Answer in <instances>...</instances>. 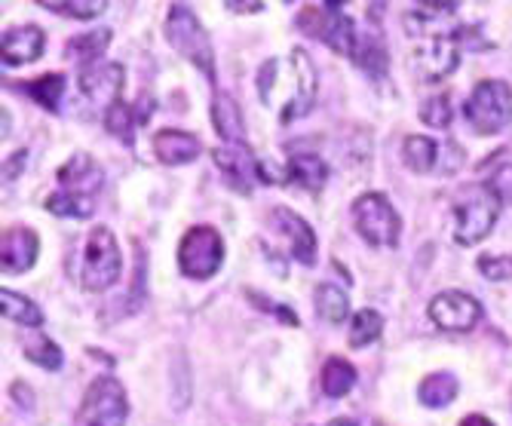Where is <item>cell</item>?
<instances>
[{"instance_id": "6da1fadb", "label": "cell", "mask_w": 512, "mask_h": 426, "mask_svg": "<svg viewBox=\"0 0 512 426\" xmlns=\"http://www.w3.org/2000/svg\"><path fill=\"white\" fill-rule=\"evenodd\" d=\"M258 96L276 111L283 123L304 117L316 99V68L304 50H292L283 59H270L258 71Z\"/></svg>"}, {"instance_id": "7a4b0ae2", "label": "cell", "mask_w": 512, "mask_h": 426, "mask_svg": "<svg viewBox=\"0 0 512 426\" xmlns=\"http://www.w3.org/2000/svg\"><path fill=\"white\" fill-rule=\"evenodd\" d=\"M500 200L488 184L463 187L454 203V243L457 246H476L491 233L500 215Z\"/></svg>"}, {"instance_id": "3957f363", "label": "cell", "mask_w": 512, "mask_h": 426, "mask_svg": "<svg viewBox=\"0 0 512 426\" xmlns=\"http://www.w3.org/2000/svg\"><path fill=\"white\" fill-rule=\"evenodd\" d=\"M166 40L172 50L184 56L191 65H197L209 80H215V53L212 40L203 28V22L188 10V7H172L166 16Z\"/></svg>"}, {"instance_id": "277c9868", "label": "cell", "mask_w": 512, "mask_h": 426, "mask_svg": "<svg viewBox=\"0 0 512 426\" xmlns=\"http://www.w3.org/2000/svg\"><path fill=\"white\" fill-rule=\"evenodd\" d=\"M126 420H129V399L123 384L111 374L96 377L77 408L74 426H126Z\"/></svg>"}, {"instance_id": "5b68a950", "label": "cell", "mask_w": 512, "mask_h": 426, "mask_svg": "<svg viewBox=\"0 0 512 426\" xmlns=\"http://www.w3.org/2000/svg\"><path fill=\"white\" fill-rule=\"evenodd\" d=\"M120 246L108 227H92L83 246V267H80V282L86 292H105L120 279Z\"/></svg>"}, {"instance_id": "8992f818", "label": "cell", "mask_w": 512, "mask_h": 426, "mask_svg": "<svg viewBox=\"0 0 512 426\" xmlns=\"http://www.w3.org/2000/svg\"><path fill=\"white\" fill-rule=\"evenodd\" d=\"M467 120L479 135H497L512 123V86L503 80H482L467 99Z\"/></svg>"}, {"instance_id": "52a82bcc", "label": "cell", "mask_w": 512, "mask_h": 426, "mask_svg": "<svg viewBox=\"0 0 512 426\" xmlns=\"http://www.w3.org/2000/svg\"><path fill=\"white\" fill-rule=\"evenodd\" d=\"M353 221L359 236L368 246H396L399 233H402V221L399 212L393 209V203L384 194H362L353 203Z\"/></svg>"}, {"instance_id": "ba28073f", "label": "cell", "mask_w": 512, "mask_h": 426, "mask_svg": "<svg viewBox=\"0 0 512 426\" xmlns=\"http://www.w3.org/2000/svg\"><path fill=\"white\" fill-rule=\"evenodd\" d=\"M224 264V240L215 227L197 224L184 233L178 246V267L188 279H209Z\"/></svg>"}, {"instance_id": "9c48e42d", "label": "cell", "mask_w": 512, "mask_h": 426, "mask_svg": "<svg viewBox=\"0 0 512 426\" xmlns=\"http://www.w3.org/2000/svg\"><path fill=\"white\" fill-rule=\"evenodd\" d=\"M298 28L316 40H322L329 50H335L338 56H356V46H359V31L356 22L329 10V13H319V10H304L298 16Z\"/></svg>"}, {"instance_id": "30bf717a", "label": "cell", "mask_w": 512, "mask_h": 426, "mask_svg": "<svg viewBox=\"0 0 512 426\" xmlns=\"http://www.w3.org/2000/svg\"><path fill=\"white\" fill-rule=\"evenodd\" d=\"M212 160L215 166L224 172L227 184L234 187L240 194H249L258 181H264V172H261V163L258 157L249 151V145H224V148H215L212 151Z\"/></svg>"}, {"instance_id": "8fae6325", "label": "cell", "mask_w": 512, "mask_h": 426, "mask_svg": "<svg viewBox=\"0 0 512 426\" xmlns=\"http://www.w3.org/2000/svg\"><path fill=\"white\" fill-rule=\"evenodd\" d=\"M430 319L445 331H470L482 319V304L467 292H442L430 301Z\"/></svg>"}, {"instance_id": "7c38bea8", "label": "cell", "mask_w": 512, "mask_h": 426, "mask_svg": "<svg viewBox=\"0 0 512 426\" xmlns=\"http://www.w3.org/2000/svg\"><path fill=\"white\" fill-rule=\"evenodd\" d=\"M270 224H273L276 233L286 236L289 252H292L295 261H301L307 267L316 264V233L298 212H292L286 206H276V209H270Z\"/></svg>"}, {"instance_id": "4fadbf2b", "label": "cell", "mask_w": 512, "mask_h": 426, "mask_svg": "<svg viewBox=\"0 0 512 426\" xmlns=\"http://www.w3.org/2000/svg\"><path fill=\"white\" fill-rule=\"evenodd\" d=\"M123 65H108V62H96V65H86L80 74V92L99 108H111L114 102H120V92H123Z\"/></svg>"}, {"instance_id": "5bb4252c", "label": "cell", "mask_w": 512, "mask_h": 426, "mask_svg": "<svg viewBox=\"0 0 512 426\" xmlns=\"http://www.w3.org/2000/svg\"><path fill=\"white\" fill-rule=\"evenodd\" d=\"M457 62H460L457 43L451 37H442V34L430 37L427 43H421L414 50V68H417V74H421V80H427V83H439L448 74H454Z\"/></svg>"}, {"instance_id": "9a60e30c", "label": "cell", "mask_w": 512, "mask_h": 426, "mask_svg": "<svg viewBox=\"0 0 512 426\" xmlns=\"http://www.w3.org/2000/svg\"><path fill=\"white\" fill-rule=\"evenodd\" d=\"M59 184L65 194H77V197H96L99 187L105 184V169L92 160L89 154H74L62 169H59Z\"/></svg>"}, {"instance_id": "2e32d148", "label": "cell", "mask_w": 512, "mask_h": 426, "mask_svg": "<svg viewBox=\"0 0 512 426\" xmlns=\"http://www.w3.org/2000/svg\"><path fill=\"white\" fill-rule=\"evenodd\" d=\"M40 252V240L37 233L28 227H7L4 230V246H0V264H4V273H25L34 267Z\"/></svg>"}, {"instance_id": "e0dca14e", "label": "cell", "mask_w": 512, "mask_h": 426, "mask_svg": "<svg viewBox=\"0 0 512 426\" xmlns=\"http://www.w3.org/2000/svg\"><path fill=\"white\" fill-rule=\"evenodd\" d=\"M43 46H46V34L37 25H16L4 31V65L7 68L31 65L43 56Z\"/></svg>"}, {"instance_id": "ac0fdd59", "label": "cell", "mask_w": 512, "mask_h": 426, "mask_svg": "<svg viewBox=\"0 0 512 426\" xmlns=\"http://www.w3.org/2000/svg\"><path fill=\"white\" fill-rule=\"evenodd\" d=\"M154 154L166 166H184V163H194L203 154V145H200V138L191 135V132L160 129L154 135Z\"/></svg>"}, {"instance_id": "d6986e66", "label": "cell", "mask_w": 512, "mask_h": 426, "mask_svg": "<svg viewBox=\"0 0 512 426\" xmlns=\"http://www.w3.org/2000/svg\"><path fill=\"white\" fill-rule=\"evenodd\" d=\"M212 123H215V132L227 141V145H243V141H246V126H243L240 108L221 89L215 92V99H212Z\"/></svg>"}, {"instance_id": "ffe728a7", "label": "cell", "mask_w": 512, "mask_h": 426, "mask_svg": "<svg viewBox=\"0 0 512 426\" xmlns=\"http://www.w3.org/2000/svg\"><path fill=\"white\" fill-rule=\"evenodd\" d=\"M286 178H292L295 184H301L304 191H310V194H319L325 187V181H329V166H325V160L316 157V154H292Z\"/></svg>"}, {"instance_id": "44dd1931", "label": "cell", "mask_w": 512, "mask_h": 426, "mask_svg": "<svg viewBox=\"0 0 512 426\" xmlns=\"http://www.w3.org/2000/svg\"><path fill=\"white\" fill-rule=\"evenodd\" d=\"M439 151L442 148L436 145L433 138H427V135H408L405 145H402V160H405V166L411 172L427 175V172H433L439 166Z\"/></svg>"}, {"instance_id": "7402d4cb", "label": "cell", "mask_w": 512, "mask_h": 426, "mask_svg": "<svg viewBox=\"0 0 512 426\" xmlns=\"http://www.w3.org/2000/svg\"><path fill=\"white\" fill-rule=\"evenodd\" d=\"M111 43V28H92L86 34H77L68 40V56L74 62H80L83 68L86 65H96L102 59V53L108 50Z\"/></svg>"}, {"instance_id": "603a6c76", "label": "cell", "mask_w": 512, "mask_h": 426, "mask_svg": "<svg viewBox=\"0 0 512 426\" xmlns=\"http://www.w3.org/2000/svg\"><path fill=\"white\" fill-rule=\"evenodd\" d=\"M353 387H356V368L347 359L332 356L329 362L322 365V393L325 396L344 399Z\"/></svg>"}, {"instance_id": "cb8c5ba5", "label": "cell", "mask_w": 512, "mask_h": 426, "mask_svg": "<svg viewBox=\"0 0 512 426\" xmlns=\"http://www.w3.org/2000/svg\"><path fill=\"white\" fill-rule=\"evenodd\" d=\"M457 390H460V384H457V377H454V374L436 371V374L424 377L421 387H417V396H421V402H424L427 408H445V405L454 402Z\"/></svg>"}, {"instance_id": "d4e9b609", "label": "cell", "mask_w": 512, "mask_h": 426, "mask_svg": "<svg viewBox=\"0 0 512 426\" xmlns=\"http://www.w3.org/2000/svg\"><path fill=\"white\" fill-rule=\"evenodd\" d=\"M313 301H316V313L332 325H341L350 316V301H347L344 289H338L335 282H322Z\"/></svg>"}, {"instance_id": "484cf974", "label": "cell", "mask_w": 512, "mask_h": 426, "mask_svg": "<svg viewBox=\"0 0 512 426\" xmlns=\"http://www.w3.org/2000/svg\"><path fill=\"white\" fill-rule=\"evenodd\" d=\"M28 96L37 102V105H43L46 111H59V105H62V96H65V77L62 74H43V77H37V80H31V83H25L22 86Z\"/></svg>"}, {"instance_id": "4316f807", "label": "cell", "mask_w": 512, "mask_h": 426, "mask_svg": "<svg viewBox=\"0 0 512 426\" xmlns=\"http://www.w3.org/2000/svg\"><path fill=\"white\" fill-rule=\"evenodd\" d=\"M0 310H4L7 319H13V322H19V325H28V328H40V325H43L40 307H37L31 298L19 295V292H10V289L0 292Z\"/></svg>"}, {"instance_id": "83f0119b", "label": "cell", "mask_w": 512, "mask_h": 426, "mask_svg": "<svg viewBox=\"0 0 512 426\" xmlns=\"http://www.w3.org/2000/svg\"><path fill=\"white\" fill-rule=\"evenodd\" d=\"M384 331V319L381 313L375 310H359L353 319H350V347H368L381 338Z\"/></svg>"}, {"instance_id": "f1b7e54d", "label": "cell", "mask_w": 512, "mask_h": 426, "mask_svg": "<svg viewBox=\"0 0 512 426\" xmlns=\"http://www.w3.org/2000/svg\"><path fill=\"white\" fill-rule=\"evenodd\" d=\"M135 123H138V117H135V111L126 102H114L105 111V129L111 135H117L123 145H132V141H135Z\"/></svg>"}, {"instance_id": "f546056e", "label": "cell", "mask_w": 512, "mask_h": 426, "mask_svg": "<svg viewBox=\"0 0 512 426\" xmlns=\"http://www.w3.org/2000/svg\"><path fill=\"white\" fill-rule=\"evenodd\" d=\"M353 62L362 68V71H368L371 77H384V71H387V53H384V46L375 40V37H359V46H356V56H353Z\"/></svg>"}, {"instance_id": "4dcf8cb0", "label": "cell", "mask_w": 512, "mask_h": 426, "mask_svg": "<svg viewBox=\"0 0 512 426\" xmlns=\"http://www.w3.org/2000/svg\"><path fill=\"white\" fill-rule=\"evenodd\" d=\"M46 209L53 215H62V218H89L96 212V200L92 197H77V194H53L46 200Z\"/></svg>"}, {"instance_id": "1f68e13d", "label": "cell", "mask_w": 512, "mask_h": 426, "mask_svg": "<svg viewBox=\"0 0 512 426\" xmlns=\"http://www.w3.org/2000/svg\"><path fill=\"white\" fill-rule=\"evenodd\" d=\"M25 356L31 362H37L40 368H46V371H59L62 368V350L46 335H37L34 341H25Z\"/></svg>"}, {"instance_id": "d6a6232c", "label": "cell", "mask_w": 512, "mask_h": 426, "mask_svg": "<svg viewBox=\"0 0 512 426\" xmlns=\"http://www.w3.org/2000/svg\"><path fill=\"white\" fill-rule=\"evenodd\" d=\"M451 117H454V108H451L448 96H433L421 105V120L433 129H448Z\"/></svg>"}, {"instance_id": "836d02e7", "label": "cell", "mask_w": 512, "mask_h": 426, "mask_svg": "<svg viewBox=\"0 0 512 426\" xmlns=\"http://www.w3.org/2000/svg\"><path fill=\"white\" fill-rule=\"evenodd\" d=\"M479 273L491 282L512 279V255H482L479 258Z\"/></svg>"}, {"instance_id": "e575fe53", "label": "cell", "mask_w": 512, "mask_h": 426, "mask_svg": "<svg viewBox=\"0 0 512 426\" xmlns=\"http://www.w3.org/2000/svg\"><path fill=\"white\" fill-rule=\"evenodd\" d=\"M488 187L494 191V197L503 203V206H512V163L506 166H497L488 178Z\"/></svg>"}, {"instance_id": "d590c367", "label": "cell", "mask_w": 512, "mask_h": 426, "mask_svg": "<svg viewBox=\"0 0 512 426\" xmlns=\"http://www.w3.org/2000/svg\"><path fill=\"white\" fill-rule=\"evenodd\" d=\"M105 10V0H68V16L74 19H96Z\"/></svg>"}, {"instance_id": "8d00e7d4", "label": "cell", "mask_w": 512, "mask_h": 426, "mask_svg": "<svg viewBox=\"0 0 512 426\" xmlns=\"http://www.w3.org/2000/svg\"><path fill=\"white\" fill-rule=\"evenodd\" d=\"M249 298L255 301V307H261V310L273 313L276 319H283V322H289V325H298V316H295L289 307H279L276 301H270V298H264V295H255V292H249Z\"/></svg>"}, {"instance_id": "74e56055", "label": "cell", "mask_w": 512, "mask_h": 426, "mask_svg": "<svg viewBox=\"0 0 512 426\" xmlns=\"http://www.w3.org/2000/svg\"><path fill=\"white\" fill-rule=\"evenodd\" d=\"M261 7H264L261 0H227V10L243 13V16H249V13H258Z\"/></svg>"}, {"instance_id": "f35d334b", "label": "cell", "mask_w": 512, "mask_h": 426, "mask_svg": "<svg viewBox=\"0 0 512 426\" xmlns=\"http://www.w3.org/2000/svg\"><path fill=\"white\" fill-rule=\"evenodd\" d=\"M421 4L430 10H454V7H460V0H421Z\"/></svg>"}, {"instance_id": "ab89813d", "label": "cell", "mask_w": 512, "mask_h": 426, "mask_svg": "<svg viewBox=\"0 0 512 426\" xmlns=\"http://www.w3.org/2000/svg\"><path fill=\"white\" fill-rule=\"evenodd\" d=\"M22 163H25V151H19V154H16V163H13V160L7 163L4 178H7V181H10V178H16V175H19V169H22Z\"/></svg>"}, {"instance_id": "60d3db41", "label": "cell", "mask_w": 512, "mask_h": 426, "mask_svg": "<svg viewBox=\"0 0 512 426\" xmlns=\"http://www.w3.org/2000/svg\"><path fill=\"white\" fill-rule=\"evenodd\" d=\"M40 7H46V10H53V13H65L68 16V0H37Z\"/></svg>"}, {"instance_id": "b9f144b4", "label": "cell", "mask_w": 512, "mask_h": 426, "mask_svg": "<svg viewBox=\"0 0 512 426\" xmlns=\"http://www.w3.org/2000/svg\"><path fill=\"white\" fill-rule=\"evenodd\" d=\"M460 426H494V423L488 417H482V414H470V417L460 420Z\"/></svg>"}, {"instance_id": "7bdbcfd3", "label": "cell", "mask_w": 512, "mask_h": 426, "mask_svg": "<svg viewBox=\"0 0 512 426\" xmlns=\"http://www.w3.org/2000/svg\"><path fill=\"white\" fill-rule=\"evenodd\" d=\"M325 426H359V423H356V420H350V417H338V420L325 423Z\"/></svg>"}, {"instance_id": "ee69618b", "label": "cell", "mask_w": 512, "mask_h": 426, "mask_svg": "<svg viewBox=\"0 0 512 426\" xmlns=\"http://www.w3.org/2000/svg\"><path fill=\"white\" fill-rule=\"evenodd\" d=\"M344 4H347V0H325V7H329V10H335V13H338V10H341Z\"/></svg>"}, {"instance_id": "f6af8a7d", "label": "cell", "mask_w": 512, "mask_h": 426, "mask_svg": "<svg viewBox=\"0 0 512 426\" xmlns=\"http://www.w3.org/2000/svg\"><path fill=\"white\" fill-rule=\"evenodd\" d=\"M378 7H384V0H371V13H378Z\"/></svg>"}, {"instance_id": "bcb514c9", "label": "cell", "mask_w": 512, "mask_h": 426, "mask_svg": "<svg viewBox=\"0 0 512 426\" xmlns=\"http://www.w3.org/2000/svg\"><path fill=\"white\" fill-rule=\"evenodd\" d=\"M286 4H289V0H286Z\"/></svg>"}]
</instances>
